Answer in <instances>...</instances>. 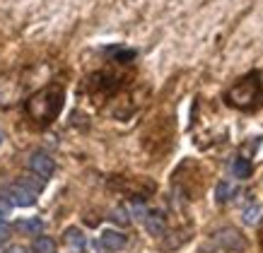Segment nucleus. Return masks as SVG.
I'll list each match as a JSON object with an SVG mask.
<instances>
[{
  "label": "nucleus",
  "instance_id": "obj_1",
  "mask_svg": "<svg viewBox=\"0 0 263 253\" xmlns=\"http://www.w3.org/2000/svg\"><path fill=\"white\" fill-rule=\"evenodd\" d=\"M61 109H63V89L61 87H46L27 102V113L36 123H51Z\"/></svg>",
  "mask_w": 263,
  "mask_h": 253
},
{
  "label": "nucleus",
  "instance_id": "obj_13",
  "mask_svg": "<svg viewBox=\"0 0 263 253\" xmlns=\"http://www.w3.org/2000/svg\"><path fill=\"white\" fill-rule=\"evenodd\" d=\"M258 217H261V203H249L247 207H244V212H241V220L247 222V224H256L258 222Z\"/></svg>",
  "mask_w": 263,
  "mask_h": 253
},
{
  "label": "nucleus",
  "instance_id": "obj_22",
  "mask_svg": "<svg viewBox=\"0 0 263 253\" xmlns=\"http://www.w3.org/2000/svg\"><path fill=\"white\" fill-rule=\"evenodd\" d=\"M0 253H5V251H3V244H0Z\"/></svg>",
  "mask_w": 263,
  "mask_h": 253
},
{
  "label": "nucleus",
  "instance_id": "obj_2",
  "mask_svg": "<svg viewBox=\"0 0 263 253\" xmlns=\"http://www.w3.org/2000/svg\"><path fill=\"white\" fill-rule=\"evenodd\" d=\"M263 99L261 92V75L258 72H249L247 77H241L234 87L227 92V104L234 109L251 111L258 106V102Z\"/></svg>",
  "mask_w": 263,
  "mask_h": 253
},
{
  "label": "nucleus",
  "instance_id": "obj_20",
  "mask_svg": "<svg viewBox=\"0 0 263 253\" xmlns=\"http://www.w3.org/2000/svg\"><path fill=\"white\" fill-rule=\"evenodd\" d=\"M8 253H27V248H24V246H12Z\"/></svg>",
  "mask_w": 263,
  "mask_h": 253
},
{
  "label": "nucleus",
  "instance_id": "obj_6",
  "mask_svg": "<svg viewBox=\"0 0 263 253\" xmlns=\"http://www.w3.org/2000/svg\"><path fill=\"white\" fill-rule=\"evenodd\" d=\"M126 244H128L126 234H121L116 229H104L99 234V246L106 248V251H121V248H126Z\"/></svg>",
  "mask_w": 263,
  "mask_h": 253
},
{
  "label": "nucleus",
  "instance_id": "obj_3",
  "mask_svg": "<svg viewBox=\"0 0 263 253\" xmlns=\"http://www.w3.org/2000/svg\"><path fill=\"white\" fill-rule=\"evenodd\" d=\"M5 198L12 203V207H32L34 203H36V196L39 193H34V190H29L24 183H12V186H8L5 190H0Z\"/></svg>",
  "mask_w": 263,
  "mask_h": 253
},
{
  "label": "nucleus",
  "instance_id": "obj_10",
  "mask_svg": "<svg viewBox=\"0 0 263 253\" xmlns=\"http://www.w3.org/2000/svg\"><path fill=\"white\" fill-rule=\"evenodd\" d=\"M17 229L22 231V234H41V229H44V222L39 220V217H29V220H22L17 222Z\"/></svg>",
  "mask_w": 263,
  "mask_h": 253
},
{
  "label": "nucleus",
  "instance_id": "obj_21",
  "mask_svg": "<svg viewBox=\"0 0 263 253\" xmlns=\"http://www.w3.org/2000/svg\"><path fill=\"white\" fill-rule=\"evenodd\" d=\"M3 138H5V135H3V130H0V145H3Z\"/></svg>",
  "mask_w": 263,
  "mask_h": 253
},
{
  "label": "nucleus",
  "instance_id": "obj_14",
  "mask_svg": "<svg viewBox=\"0 0 263 253\" xmlns=\"http://www.w3.org/2000/svg\"><path fill=\"white\" fill-rule=\"evenodd\" d=\"M20 183H24L29 190H34V193H41V188H44V179L36 174H27L20 179Z\"/></svg>",
  "mask_w": 263,
  "mask_h": 253
},
{
  "label": "nucleus",
  "instance_id": "obj_15",
  "mask_svg": "<svg viewBox=\"0 0 263 253\" xmlns=\"http://www.w3.org/2000/svg\"><path fill=\"white\" fill-rule=\"evenodd\" d=\"M111 53L116 55V61H121V63H128L130 58H136V51H130V48H111Z\"/></svg>",
  "mask_w": 263,
  "mask_h": 253
},
{
  "label": "nucleus",
  "instance_id": "obj_7",
  "mask_svg": "<svg viewBox=\"0 0 263 253\" xmlns=\"http://www.w3.org/2000/svg\"><path fill=\"white\" fill-rule=\"evenodd\" d=\"M143 224H145V229L150 231L152 237H162V234L167 231V220H164V215H162L160 210H150Z\"/></svg>",
  "mask_w": 263,
  "mask_h": 253
},
{
  "label": "nucleus",
  "instance_id": "obj_9",
  "mask_svg": "<svg viewBox=\"0 0 263 253\" xmlns=\"http://www.w3.org/2000/svg\"><path fill=\"white\" fill-rule=\"evenodd\" d=\"M251 171H254V166H251V162L247 157H237L232 162V174L237 176L239 181H247L249 176H251Z\"/></svg>",
  "mask_w": 263,
  "mask_h": 253
},
{
  "label": "nucleus",
  "instance_id": "obj_4",
  "mask_svg": "<svg viewBox=\"0 0 263 253\" xmlns=\"http://www.w3.org/2000/svg\"><path fill=\"white\" fill-rule=\"evenodd\" d=\"M29 169H32V174L41 176V179L46 181V179H51L53 171H56V162L48 157L46 152H34L32 159H29Z\"/></svg>",
  "mask_w": 263,
  "mask_h": 253
},
{
  "label": "nucleus",
  "instance_id": "obj_16",
  "mask_svg": "<svg viewBox=\"0 0 263 253\" xmlns=\"http://www.w3.org/2000/svg\"><path fill=\"white\" fill-rule=\"evenodd\" d=\"M111 220L116 222V224H121V227H126L128 222H130V217H128L126 207H116V210L111 212Z\"/></svg>",
  "mask_w": 263,
  "mask_h": 253
},
{
  "label": "nucleus",
  "instance_id": "obj_18",
  "mask_svg": "<svg viewBox=\"0 0 263 253\" xmlns=\"http://www.w3.org/2000/svg\"><path fill=\"white\" fill-rule=\"evenodd\" d=\"M147 212H150V210H147V207H145V203H140V200H138L136 205H133V215H136V220H138V222H145Z\"/></svg>",
  "mask_w": 263,
  "mask_h": 253
},
{
  "label": "nucleus",
  "instance_id": "obj_19",
  "mask_svg": "<svg viewBox=\"0 0 263 253\" xmlns=\"http://www.w3.org/2000/svg\"><path fill=\"white\" fill-rule=\"evenodd\" d=\"M0 196H3V193H0ZM10 210H12V203H10V200L3 196V198H0V215H8Z\"/></svg>",
  "mask_w": 263,
  "mask_h": 253
},
{
  "label": "nucleus",
  "instance_id": "obj_11",
  "mask_svg": "<svg viewBox=\"0 0 263 253\" xmlns=\"http://www.w3.org/2000/svg\"><path fill=\"white\" fill-rule=\"evenodd\" d=\"M32 253H56V241L51 237H36L32 241Z\"/></svg>",
  "mask_w": 263,
  "mask_h": 253
},
{
  "label": "nucleus",
  "instance_id": "obj_17",
  "mask_svg": "<svg viewBox=\"0 0 263 253\" xmlns=\"http://www.w3.org/2000/svg\"><path fill=\"white\" fill-rule=\"evenodd\" d=\"M10 237H12V227H10L8 220H3V217H0V244H3V241H8Z\"/></svg>",
  "mask_w": 263,
  "mask_h": 253
},
{
  "label": "nucleus",
  "instance_id": "obj_8",
  "mask_svg": "<svg viewBox=\"0 0 263 253\" xmlns=\"http://www.w3.org/2000/svg\"><path fill=\"white\" fill-rule=\"evenodd\" d=\"M63 239H65V244H68V248H70L72 253H85L87 251V239H85V234H82L78 227H68Z\"/></svg>",
  "mask_w": 263,
  "mask_h": 253
},
{
  "label": "nucleus",
  "instance_id": "obj_12",
  "mask_svg": "<svg viewBox=\"0 0 263 253\" xmlns=\"http://www.w3.org/2000/svg\"><path fill=\"white\" fill-rule=\"evenodd\" d=\"M234 193H237V188H234L232 183L220 181V183H217V188H215V200H217V203H227Z\"/></svg>",
  "mask_w": 263,
  "mask_h": 253
},
{
  "label": "nucleus",
  "instance_id": "obj_5",
  "mask_svg": "<svg viewBox=\"0 0 263 253\" xmlns=\"http://www.w3.org/2000/svg\"><path fill=\"white\" fill-rule=\"evenodd\" d=\"M215 241L222 246V248H227V251H241V248L247 246V241L239 237L237 229H220L215 234Z\"/></svg>",
  "mask_w": 263,
  "mask_h": 253
}]
</instances>
